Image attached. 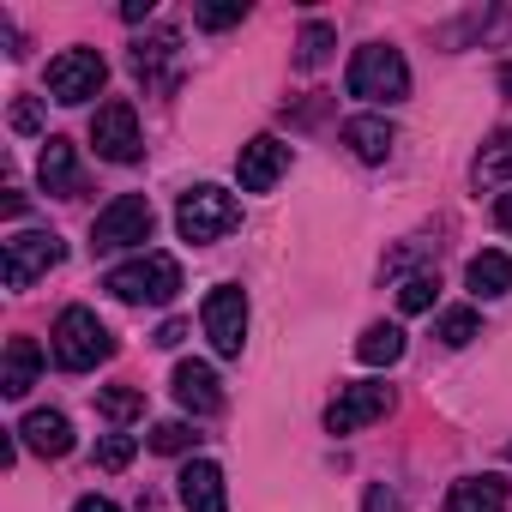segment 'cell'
<instances>
[{
	"label": "cell",
	"mask_w": 512,
	"mask_h": 512,
	"mask_svg": "<svg viewBox=\"0 0 512 512\" xmlns=\"http://www.w3.org/2000/svg\"><path fill=\"white\" fill-rule=\"evenodd\" d=\"M103 290L115 302H133V308H145V302L163 308L181 290V260H175V253H139V260H127V266H115L103 278Z\"/></svg>",
	"instance_id": "cell-1"
},
{
	"label": "cell",
	"mask_w": 512,
	"mask_h": 512,
	"mask_svg": "<svg viewBox=\"0 0 512 512\" xmlns=\"http://www.w3.org/2000/svg\"><path fill=\"white\" fill-rule=\"evenodd\" d=\"M344 85H350V97H362V103H404V97H410V67H404V55H398L392 43H368V49L350 55Z\"/></svg>",
	"instance_id": "cell-2"
},
{
	"label": "cell",
	"mask_w": 512,
	"mask_h": 512,
	"mask_svg": "<svg viewBox=\"0 0 512 512\" xmlns=\"http://www.w3.org/2000/svg\"><path fill=\"white\" fill-rule=\"evenodd\" d=\"M235 223H241V199L223 193V187H211V181H205V187H187L181 205H175V229H181V241H193V247L223 241Z\"/></svg>",
	"instance_id": "cell-3"
},
{
	"label": "cell",
	"mask_w": 512,
	"mask_h": 512,
	"mask_svg": "<svg viewBox=\"0 0 512 512\" xmlns=\"http://www.w3.org/2000/svg\"><path fill=\"white\" fill-rule=\"evenodd\" d=\"M115 356V332L91 314V308H67L61 320H55V362L67 368V374H91L97 362H109Z\"/></svg>",
	"instance_id": "cell-4"
},
{
	"label": "cell",
	"mask_w": 512,
	"mask_h": 512,
	"mask_svg": "<svg viewBox=\"0 0 512 512\" xmlns=\"http://www.w3.org/2000/svg\"><path fill=\"white\" fill-rule=\"evenodd\" d=\"M67 260V247L55 229H19L7 235V253H0V272H7V290H31L37 278H49Z\"/></svg>",
	"instance_id": "cell-5"
},
{
	"label": "cell",
	"mask_w": 512,
	"mask_h": 512,
	"mask_svg": "<svg viewBox=\"0 0 512 512\" xmlns=\"http://www.w3.org/2000/svg\"><path fill=\"white\" fill-rule=\"evenodd\" d=\"M151 223H157L151 199H145V193H121V199H109V205L97 211V223H91V247H97V253L139 247V241H151Z\"/></svg>",
	"instance_id": "cell-6"
},
{
	"label": "cell",
	"mask_w": 512,
	"mask_h": 512,
	"mask_svg": "<svg viewBox=\"0 0 512 512\" xmlns=\"http://www.w3.org/2000/svg\"><path fill=\"white\" fill-rule=\"evenodd\" d=\"M199 320H205V338H211L217 356H241V344H247V296H241V284H217L205 296Z\"/></svg>",
	"instance_id": "cell-7"
},
{
	"label": "cell",
	"mask_w": 512,
	"mask_h": 512,
	"mask_svg": "<svg viewBox=\"0 0 512 512\" xmlns=\"http://www.w3.org/2000/svg\"><path fill=\"white\" fill-rule=\"evenodd\" d=\"M103 79H109V67L97 49H67L49 61V97L55 103H91L103 91Z\"/></svg>",
	"instance_id": "cell-8"
},
{
	"label": "cell",
	"mask_w": 512,
	"mask_h": 512,
	"mask_svg": "<svg viewBox=\"0 0 512 512\" xmlns=\"http://www.w3.org/2000/svg\"><path fill=\"white\" fill-rule=\"evenodd\" d=\"M91 145H97V157H109V163H139L145 139H139L133 103H103V109L91 115Z\"/></svg>",
	"instance_id": "cell-9"
},
{
	"label": "cell",
	"mask_w": 512,
	"mask_h": 512,
	"mask_svg": "<svg viewBox=\"0 0 512 512\" xmlns=\"http://www.w3.org/2000/svg\"><path fill=\"white\" fill-rule=\"evenodd\" d=\"M386 410H392V386H374V380L344 386V392L332 398V410H326V434H356V428L380 422Z\"/></svg>",
	"instance_id": "cell-10"
},
{
	"label": "cell",
	"mask_w": 512,
	"mask_h": 512,
	"mask_svg": "<svg viewBox=\"0 0 512 512\" xmlns=\"http://www.w3.org/2000/svg\"><path fill=\"white\" fill-rule=\"evenodd\" d=\"M284 169H290V145H284V139H272V133L247 139V145H241V157H235V175H241V187H247V193H272V187L284 181Z\"/></svg>",
	"instance_id": "cell-11"
},
{
	"label": "cell",
	"mask_w": 512,
	"mask_h": 512,
	"mask_svg": "<svg viewBox=\"0 0 512 512\" xmlns=\"http://www.w3.org/2000/svg\"><path fill=\"white\" fill-rule=\"evenodd\" d=\"M37 181H43V193H55V199H79V193H85V169H79L73 139H43Z\"/></svg>",
	"instance_id": "cell-12"
},
{
	"label": "cell",
	"mask_w": 512,
	"mask_h": 512,
	"mask_svg": "<svg viewBox=\"0 0 512 512\" xmlns=\"http://www.w3.org/2000/svg\"><path fill=\"white\" fill-rule=\"evenodd\" d=\"M19 446L37 452V458H67V452H73V422H67V410H31V416L19 422Z\"/></svg>",
	"instance_id": "cell-13"
},
{
	"label": "cell",
	"mask_w": 512,
	"mask_h": 512,
	"mask_svg": "<svg viewBox=\"0 0 512 512\" xmlns=\"http://www.w3.org/2000/svg\"><path fill=\"white\" fill-rule=\"evenodd\" d=\"M175 482H181L175 494H181L187 512H229V488H223V470H217L211 458H193Z\"/></svg>",
	"instance_id": "cell-14"
},
{
	"label": "cell",
	"mask_w": 512,
	"mask_h": 512,
	"mask_svg": "<svg viewBox=\"0 0 512 512\" xmlns=\"http://www.w3.org/2000/svg\"><path fill=\"white\" fill-rule=\"evenodd\" d=\"M175 398H181V410H193V416H217V410H223L217 368H211V362H181V368H175Z\"/></svg>",
	"instance_id": "cell-15"
},
{
	"label": "cell",
	"mask_w": 512,
	"mask_h": 512,
	"mask_svg": "<svg viewBox=\"0 0 512 512\" xmlns=\"http://www.w3.org/2000/svg\"><path fill=\"white\" fill-rule=\"evenodd\" d=\"M344 145H350L362 163H386L392 145H398V127H392L386 115H356V121H344Z\"/></svg>",
	"instance_id": "cell-16"
},
{
	"label": "cell",
	"mask_w": 512,
	"mask_h": 512,
	"mask_svg": "<svg viewBox=\"0 0 512 512\" xmlns=\"http://www.w3.org/2000/svg\"><path fill=\"white\" fill-rule=\"evenodd\" d=\"M446 512H506V476H458Z\"/></svg>",
	"instance_id": "cell-17"
},
{
	"label": "cell",
	"mask_w": 512,
	"mask_h": 512,
	"mask_svg": "<svg viewBox=\"0 0 512 512\" xmlns=\"http://www.w3.org/2000/svg\"><path fill=\"white\" fill-rule=\"evenodd\" d=\"M37 374H43V350H37L31 338H13V344H7V374H0V392H7V398H25V392L37 386Z\"/></svg>",
	"instance_id": "cell-18"
},
{
	"label": "cell",
	"mask_w": 512,
	"mask_h": 512,
	"mask_svg": "<svg viewBox=\"0 0 512 512\" xmlns=\"http://www.w3.org/2000/svg\"><path fill=\"white\" fill-rule=\"evenodd\" d=\"M181 55V31H151V37H139L133 43V73L145 79V85H157L163 79V67Z\"/></svg>",
	"instance_id": "cell-19"
},
{
	"label": "cell",
	"mask_w": 512,
	"mask_h": 512,
	"mask_svg": "<svg viewBox=\"0 0 512 512\" xmlns=\"http://www.w3.org/2000/svg\"><path fill=\"white\" fill-rule=\"evenodd\" d=\"M464 284H470L482 302H494V296H506V290H512V260L488 247V253H476V260L464 266Z\"/></svg>",
	"instance_id": "cell-20"
},
{
	"label": "cell",
	"mask_w": 512,
	"mask_h": 512,
	"mask_svg": "<svg viewBox=\"0 0 512 512\" xmlns=\"http://www.w3.org/2000/svg\"><path fill=\"white\" fill-rule=\"evenodd\" d=\"M356 356H362L368 368H392V362L404 356V326H386V320H374V326L362 332V344H356Z\"/></svg>",
	"instance_id": "cell-21"
},
{
	"label": "cell",
	"mask_w": 512,
	"mask_h": 512,
	"mask_svg": "<svg viewBox=\"0 0 512 512\" xmlns=\"http://www.w3.org/2000/svg\"><path fill=\"white\" fill-rule=\"evenodd\" d=\"M476 181H488V187L512 181V127H506V133H494V139L482 145V157H476Z\"/></svg>",
	"instance_id": "cell-22"
},
{
	"label": "cell",
	"mask_w": 512,
	"mask_h": 512,
	"mask_svg": "<svg viewBox=\"0 0 512 512\" xmlns=\"http://www.w3.org/2000/svg\"><path fill=\"white\" fill-rule=\"evenodd\" d=\"M434 338H440L446 350H464L470 338H482V320H476V308H446V314L434 320Z\"/></svg>",
	"instance_id": "cell-23"
},
{
	"label": "cell",
	"mask_w": 512,
	"mask_h": 512,
	"mask_svg": "<svg viewBox=\"0 0 512 512\" xmlns=\"http://www.w3.org/2000/svg\"><path fill=\"white\" fill-rule=\"evenodd\" d=\"M97 410H103L115 428H127L133 416H145V392H139V386H103V392H97Z\"/></svg>",
	"instance_id": "cell-24"
},
{
	"label": "cell",
	"mask_w": 512,
	"mask_h": 512,
	"mask_svg": "<svg viewBox=\"0 0 512 512\" xmlns=\"http://www.w3.org/2000/svg\"><path fill=\"white\" fill-rule=\"evenodd\" d=\"M332 43H338V31H332L326 19H308L302 37H296V67H320V61L332 55Z\"/></svg>",
	"instance_id": "cell-25"
},
{
	"label": "cell",
	"mask_w": 512,
	"mask_h": 512,
	"mask_svg": "<svg viewBox=\"0 0 512 512\" xmlns=\"http://www.w3.org/2000/svg\"><path fill=\"white\" fill-rule=\"evenodd\" d=\"M434 290H440V278H434V272H416V278H404L398 308H404V314H428V308H434Z\"/></svg>",
	"instance_id": "cell-26"
},
{
	"label": "cell",
	"mask_w": 512,
	"mask_h": 512,
	"mask_svg": "<svg viewBox=\"0 0 512 512\" xmlns=\"http://www.w3.org/2000/svg\"><path fill=\"white\" fill-rule=\"evenodd\" d=\"M133 464V434H103L97 440V470H127Z\"/></svg>",
	"instance_id": "cell-27"
},
{
	"label": "cell",
	"mask_w": 512,
	"mask_h": 512,
	"mask_svg": "<svg viewBox=\"0 0 512 512\" xmlns=\"http://www.w3.org/2000/svg\"><path fill=\"white\" fill-rule=\"evenodd\" d=\"M193 446V428L187 422H157L151 428V452H187Z\"/></svg>",
	"instance_id": "cell-28"
},
{
	"label": "cell",
	"mask_w": 512,
	"mask_h": 512,
	"mask_svg": "<svg viewBox=\"0 0 512 512\" xmlns=\"http://www.w3.org/2000/svg\"><path fill=\"white\" fill-rule=\"evenodd\" d=\"M193 19H199L205 31H229V25H241V19H247V0H229V7H199Z\"/></svg>",
	"instance_id": "cell-29"
},
{
	"label": "cell",
	"mask_w": 512,
	"mask_h": 512,
	"mask_svg": "<svg viewBox=\"0 0 512 512\" xmlns=\"http://www.w3.org/2000/svg\"><path fill=\"white\" fill-rule=\"evenodd\" d=\"M362 512H404V500H398V494H392L386 482H374V488H368V506H362Z\"/></svg>",
	"instance_id": "cell-30"
},
{
	"label": "cell",
	"mask_w": 512,
	"mask_h": 512,
	"mask_svg": "<svg viewBox=\"0 0 512 512\" xmlns=\"http://www.w3.org/2000/svg\"><path fill=\"white\" fill-rule=\"evenodd\" d=\"M13 127H19V133H37V127H43L37 103H13Z\"/></svg>",
	"instance_id": "cell-31"
},
{
	"label": "cell",
	"mask_w": 512,
	"mask_h": 512,
	"mask_svg": "<svg viewBox=\"0 0 512 512\" xmlns=\"http://www.w3.org/2000/svg\"><path fill=\"white\" fill-rule=\"evenodd\" d=\"M181 338H187V326H181V320H163V326H157V344H163V350H175Z\"/></svg>",
	"instance_id": "cell-32"
},
{
	"label": "cell",
	"mask_w": 512,
	"mask_h": 512,
	"mask_svg": "<svg viewBox=\"0 0 512 512\" xmlns=\"http://www.w3.org/2000/svg\"><path fill=\"white\" fill-rule=\"evenodd\" d=\"M494 223L512 235V193H500V199H494Z\"/></svg>",
	"instance_id": "cell-33"
},
{
	"label": "cell",
	"mask_w": 512,
	"mask_h": 512,
	"mask_svg": "<svg viewBox=\"0 0 512 512\" xmlns=\"http://www.w3.org/2000/svg\"><path fill=\"white\" fill-rule=\"evenodd\" d=\"M73 512H121V506H115V500H103V494H85Z\"/></svg>",
	"instance_id": "cell-34"
},
{
	"label": "cell",
	"mask_w": 512,
	"mask_h": 512,
	"mask_svg": "<svg viewBox=\"0 0 512 512\" xmlns=\"http://www.w3.org/2000/svg\"><path fill=\"white\" fill-rule=\"evenodd\" d=\"M145 13H151V0H127V7H121V19H127V25H139Z\"/></svg>",
	"instance_id": "cell-35"
}]
</instances>
